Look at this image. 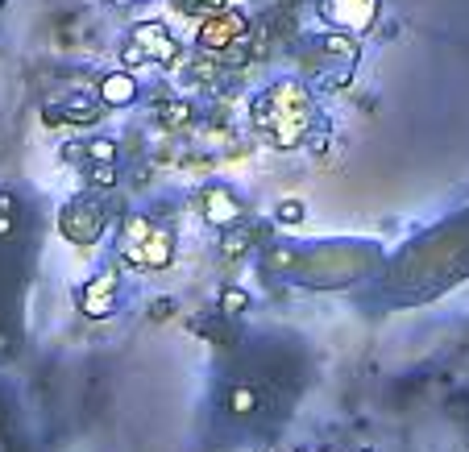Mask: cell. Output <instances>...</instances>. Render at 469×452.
Here are the masks:
<instances>
[{"label": "cell", "instance_id": "cell-1", "mask_svg": "<svg viewBox=\"0 0 469 452\" xmlns=\"http://www.w3.org/2000/svg\"><path fill=\"white\" fill-rule=\"evenodd\" d=\"M233 29H237V21H229V17H225V21H216V25H204V34H199V38H204L208 46H216V42H225Z\"/></svg>", "mask_w": 469, "mask_h": 452}]
</instances>
